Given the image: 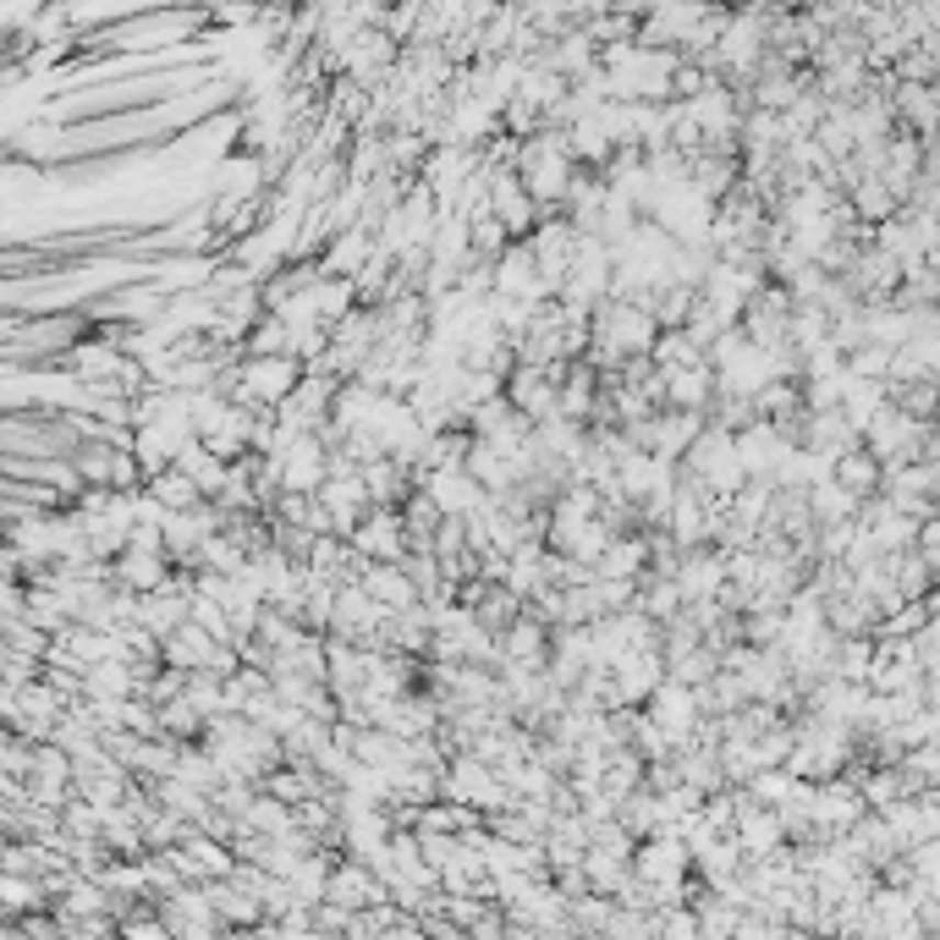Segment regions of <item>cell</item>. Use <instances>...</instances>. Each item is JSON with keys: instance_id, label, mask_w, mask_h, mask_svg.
<instances>
[{"instance_id": "6da1fadb", "label": "cell", "mask_w": 940, "mask_h": 940, "mask_svg": "<svg viewBox=\"0 0 940 940\" xmlns=\"http://www.w3.org/2000/svg\"><path fill=\"white\" fill-rule=\"evenodd\" d=\"M699 715H704V710H699V693H693V688H682V682H666V688L649 699V721H655L671 743H677V737H688V732L699 726Z\"/></svg>"}, {"instance_id": "7a4b0ae2", "label": "cell", "mask_w": 940, "mask_h": 940, "mask_svg": "<svg viewBox=\"0 0 940 940\" xmlns=\"http://www.w3.org/2000/svg\"><path fill=\"white\" fill-rule=\"evenodd\" d=\"M363 594H369L380 611H390V616H407V611L423 605L418 589H412V578H407L401 567H374V573L363 578Z\"/></svg>"}, {"instance_id": "3957f363", "label": "cell", "mask_w": 940, "mask_h": 940, "mask_svg": "<svg viewBox=\"0 0 940 940\" xmlns=\"http://www.w3.org/2000/svg\"><path fill=\"white\" fill-rule=\"evenodd\" d=\"M677 584H682L688 605H704V594H721V589H726V562H721V556H704V551H688Z\"/></svg>"}, {"instance_id": "277c9868", "label": "cell", "mask_w": 940, "mask_h": 940, "mask_svg": "<svg viewBox=\"0 0 940 940\" xmlns=\"http://www.w3.org/2000/svg\"><path fill=\"white\" fill-rule=\"evenodd\" d=\"M149 501L155 507H166V512H177V518H188V512H204L209 501H204V490L182 474V467H171V474H160L155 485H149Z\"/></svg>"}]
</instances>
